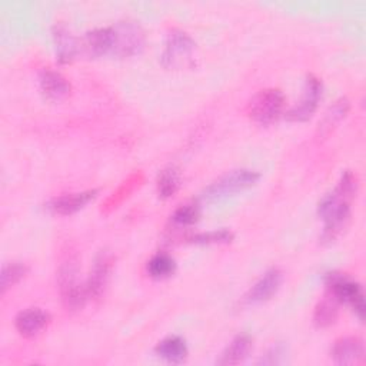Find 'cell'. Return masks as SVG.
Segmentation results:
<instances>
[{
	"mask_svg": "<svg viewBox=\"0 0 366 366\" xmlns=\"http://www.w3.org/2000/svg\"><path fill=\"white\" fill-rule=\"evenodd\" d=\"M350 109V103L346 97H340L337 99L325 113L323 120L319 124V130L322 134H327L342 119H345V116L347 114Z\"/></svg>",
	"mask_w": 366,
	"mask_h": 366,
	"instance_id": "ffe728a7",
	"label": "cell"
},
{
	"mask_svg": "<svg viewBox=\"0 0 366 366\" xmlns=\"http://www.w3.org/2000/svg\"><path fill=\"white\" fill-rule=\"evenodd\" d=\"M285 94L280 89L267 87L259 90L247 104V113L252 120L259 124H270L276 122L285 109Z\"/></svg>",
	"mask_w": 366,
	"mask_h": 366,
	"instance_id": "5b68a950",
	"label": "cell"
},
{
	"mask_svg": "<svg viewBox=\"0 0 366 366\" xmlns=\"http://www.w3.org/2000/svg\"><path fill=\"white\" fill-rule=\"evenodd\" d=\"M97 196V189H89L83 192H76V193H67L61 194L57 197H53L47 202L46 207L61 216H67L71 213H76L77 210L83 209L90 200H93Z\"/></svg>",
	"mask_w": 366,
	"mask_h": 366,
	"instance_id": "8fae6325",
	"label": "cell"
},
{
	"mask_svg": "<svg viewBox=\"0 0 366 366\" xmlns=\"http://www.w3.org/2000/svg\"><path fill=\"white\" fill-rule=\"evenodd\" d=\"M337 303L339 302L333 296L332 299L326 297L317 303L313 313V322L317 327H327L336 322L339 313Z\"/></svg>",
	"mask_w": 366,
	"mask_h": 366,
	"instance_id": "44dd1931",
	"label": "cell"
},
{
	"mask_svg": "<svg viewBox=\"0 0 366 366\" xmlns=\"http://www.w3.org/2000/svg\"><path fill=\"white\" fill-rule=\"evenodd\" d=\"M39 84L43 96L51 102L64 100L71 90V86L67 81V79L61 73L49 67L40 70Z\"/></svg>",
	"mask_w": 366,
	"mask_h": 366,
	"instance_id": "7c38bea8",
	"label": "cell"
},
{
	"mask_svg": "<svg viewBox=\"0 0 366 366\" xmlns=\"http://www.w3.org/2000/svg\"><path fill=\"white\" fill-rule=\"evenodd\" d=\"M356 190L357 177L350 170H346L340 176L336 187L319 202L317 213L325 223L322 233L323 242L335 240L346 227L350 217V202Z\"/></svg>",
	"mask_w": 366,
	"mask_h": 366,
	"instance_id": "6da1fadb",
	"label": "cell"
},
{
	"mask_svg": "<svg viewBox=\"0 0 366 366\" xmlns=\"http://www.w3.org/2000/svg\"><path fill=\"white\" fill-rule=\"evenodd\" d=\"M325 282L332 292V296L340 302L346 303L352 307V310L357 315L360 320L365 316V295L362 286L350 279L349 276L337 272H330L326 274Z\"/></svg>",
	"mask_w": 366,
	"mask_h": 366,
	"instance_id": "8992f818",
	"label": "cell"
},
{
	"mask_svg": "<svg viewBox=\"0 0 366 366\" xmlns=\"http://www.w3.org/2000/svg\"><path fill=\"white\" fill-rule=\"evenodd\" d=\"M233 233L227 229H217V230H210V232H202L196 233L189 237L190 242L193 243H200V244H210V243H229L233 240Z\"/></svg>",
	"mask_w": 366,
	"mask_h": 366,
	"instance_id": "d4e9b609",
	"label": "cell"
},
{
	"mask_svg": "<svg viewBox=\"0 0 366 366\" xmlns=\"http://www.w3.org/2000/svg\"><path fill=\"white\" fill-rule=\"evenodd\" d=\"M27 266L19 262L13 263H6L1 269L0 274V286H1V293H4L10 286L16 285L24 274L27 273Z\"/></svg>",
	"mask_w": 366,
	"mask_h": 366,
	"instance_id": "603a6c76",
	"label": "cell"
},
{
	"mask_svg": "<svg viewBox=\"0 0 366 366\" xmlns=\"http://www.w3.org/2000/svg\"><path fill=\"white\" fill-rule=\"evenodd\" d=\"M57 285L63 305L67 310H79L86 303L89 295L86 285L79 280L77 259L67 256L57 270Z\"/></svg>",
	"mask_w": 366,
	"mask_h": 366,
	"instance_id": "7a4b0ae2",
	"label": "cell"
},
{
	"mask_svg": "<svg viewBox=\"0 0 366 366\" xmlns=\"http://www.w3.org/2000/svg\"><path fill=\"white\" fill-rule=\"evenodd\" d=\"M180 187V174L174 167L163 169L157 176V193L162 199L172 197Z\"/></svg>",
	"mask_w": 366,
	"mask_h": 366,
	"instance_id": "7402d4cb",
	"label": "cell"
},
{
	"mask_svg": "<svg viewBox=\"0 0 366 366\" xmlns=\"http://www.w3.org/2000/svg\"><path fill=\"white\" fill-rule=\"evenodd\" d=\"M50 315L39 307H29L17 313L14 326L17 332L24 337L37 336L50 323Z\"/></svg>",
	"mask_w": 366,
	"mask_h": 366,
	"instance_id": "4fadbf2b",
	"label": "cell"
},
{
	"mask_svg": "<svg viewBox=\"0 0 366 366\" xmlns=\"http://www.w3.org/2000/svg\"><path fill=\"white\" fill-rule=\"evenodd\" d=\"M332 357L339 365H356L363 362L365 345L360 337L346 336L335 342Z\"/></svg>",
	"mask_w": 366,
	"mask_h": 366,
	"instance_id": "5bb4252c",
	"label": "cell"
},
{
	"mask_svg": "<svg viewBox=\"0 0 366 366\" xmlns=\"http://www.w3.org/2000/svg\"><path fill=\"white\" fill-rule=\"evenodd\" d=\"M260 179V173L250 169H236L220 176L217 180L210 183L200 194L204 202H216L223 197L232 196L242 190H246L256 184Z\"/></svg>",
	"mask_w": 366,
	"mask_h": 366,
	"instance_id": "3957f363",
	"label": "cell"
},
{
	"mask_svg": "<svg viewBox=\"0 0 366 366\" xmlns=\"http://www.w3.org/2000/svg\"><path fill=\"white\" fill-rule=\"evenodd\" d=\"M113 254L103 249L100 250L94 260H93V264L90 267V273H89V277L86 280V290H87V295L89 297H93V299H99L103 293H104V289L109 283V279H110V272H112V267H113Z\"/></svg>",
	"mask_w": 366,
	"mask_h": 366,
	"instance_id": "9c48e42d",
	"label": "cell"
},
{
	"mask_svg": "<svg viewBox=\"0 0 366 366\" xmlns=\"http://www.w3.org/2000/svg\"><path fill=\"white\" fill-rule=\"evenodd\" d=\"M285 355H286V347L282 343H276L259 359L257 363L259 365H279L285 360Z\"/></svg>",
	"mask_w": 366,
	"mask_h": 366,
	"instance_id": "484cf974",
	"label": "cell"
},
{
	"mask_svg": "<svg viewBox=\"0 0 366 366\" xmlns=\"http://www.w3.org/2000/svg\"><path fill=\"white\" fill-rule=\"evenodd\" d=\"M156 355L169 363H182L187 357V346L183 337L172 335L160 340L156 346Z\"/></svg>",
	"mask_w": 366,
	"mask_h": 366,
	"instance_id": "ac0fdd59",
	"label": "cell"
},
{
	"mask_svg": "<svg viewBox=\"0 0 366 366\" xmlns=\"http://www.w3.org/2000/svg\"><path fill=\"white\" fill-rule=\"evenodd\" d=\"M51 34H53L57 61L61 64L70 63L76 57L79 50L76 37L63 23H56L51 27Z\"/></svg>",
	"mask_w": 366,
	"mask_h": 366,
	"instance_id": "9a60e30c",
	"label": "cell"
},
{
	"mask_svg": "<svg viewBox=\"0 0 366 366\" xmlns=\"http://www.w3.org/2000/svg\"><path fill=\"white\" fill-rule=\"evenodd\" d=\"M320 97H322V81L316 76L309 74L305 80L300 100L297 102V104L292 106L285 113L286 119L293 122H305L310 119L317 107Z\"/></svg>",
	"mask_w": 366,
	"mask_h": 366,
	"instance_id": "ba28073f",
	"label": "cell"
},
{
	"mask_svg": "<svg viewBox=\"0 0 366 366\" xmlns=\"http://www.w3.org/2000/svg\"><path fill=\"white\" fill-rule=\"evenodd\" d=\"M146 269H147V273L150 277L164 279L174 273L176 260L170 254H167L164 252H159L149 259Z\"/></svg>",
	"mask_w": 366,
	"mask_h": 366,
	"instance_id": "d6986e66",
	"label": "cell"
},
{
	"mask_svg": "<svg viewBox=\"0 0 366 366\" xmlns=\"http://www.w3.org/2000/svg\"><path fill=\"white\" fill-rule=\"evenodd\" d=\"M253 346V340L247 333H240L233 337V340L229 343V346L224 349L219 359V365H237L243 362Z\"/></svg>",
	"mask_w": 366,
	"mask_h": 366,
	"instance_id": "e0dca14e",
	"label": "cell"
},
{
	"mask_svg": "<svg viewBox=\"0 0 366 366\" xmlns=\"http://www.w3.org/2000/svg\"><path fill=\"white\" fill-rule=\"evenodd\" d=\"M283 280V273L277 267H270L266 270L262 277L249 289L244 295L246 305H259L272 299L279 290Z\"/></svg>",
	"mask_w": 366,
	"mask_h": 366,
	"instance_id": "30bf717a",
	"label": "cell"
},
{
	"mask_svg": "<svg viewBox=\"0 0 366 366\" xmlns=\"http://www.w3.org/2000/svg\"><path fill=\"white\" fill-rule=\"evenodd\" d=\"M199 217H200V209L197 203L182 204L172 214V220L177 226L194 224L199 220Z\"/></svg>",
	"mask_w": 366,
	"mask_h": 366,
	"instance_id": "cb8c5ba5",
	"label": "cell"
},
{
	"mask_svg": "<svg viewBox=\"0 0 366 366\" xmlns=\"http://www.w3.org/2000/svg\"><path fill=\"white\" fill-rule=\"evenodd\" d=\"M84 46L92 56H103L113 51L114 47V29L113 26L97 27L86 33Z\"/></svg>",
	"mask_w": 366,
	"mask_h": 366,
	"instance_id": "2e32d148",
	"label": "cell"
},
{
	"mask_svg": "<svg viewBox=\"0 0 366 366\" xmlns=\"http://www.w3.org/2000/svg\"><path fill=\"white\" fill-rule=\"evenodd\" d=\"M114 29V47L112 54L119 57H130L139 54L144 47V33L136 21H117Z\"/></svg>",
	"mask_w": 366,
	"mask_h": 366,
	"instance_id": "52a82bcc",
	"label": "cell"
},
{
	"mask_svg": "<svg viewBox=\"0 0 366 366\" xmlns=\"http://www.w3.org/2000/svg\"><path fill=\"white\" fill-rule=\"evenodd\" d=\"M196 43L183 30H172L167 34L160 60L166 69H186L194 66Z\"/></svg>",
	"mask_w": 366,
	"mask_h": 366,
	"instance_id": "277c9868",
	"label": "cell"
}]
</instances>
